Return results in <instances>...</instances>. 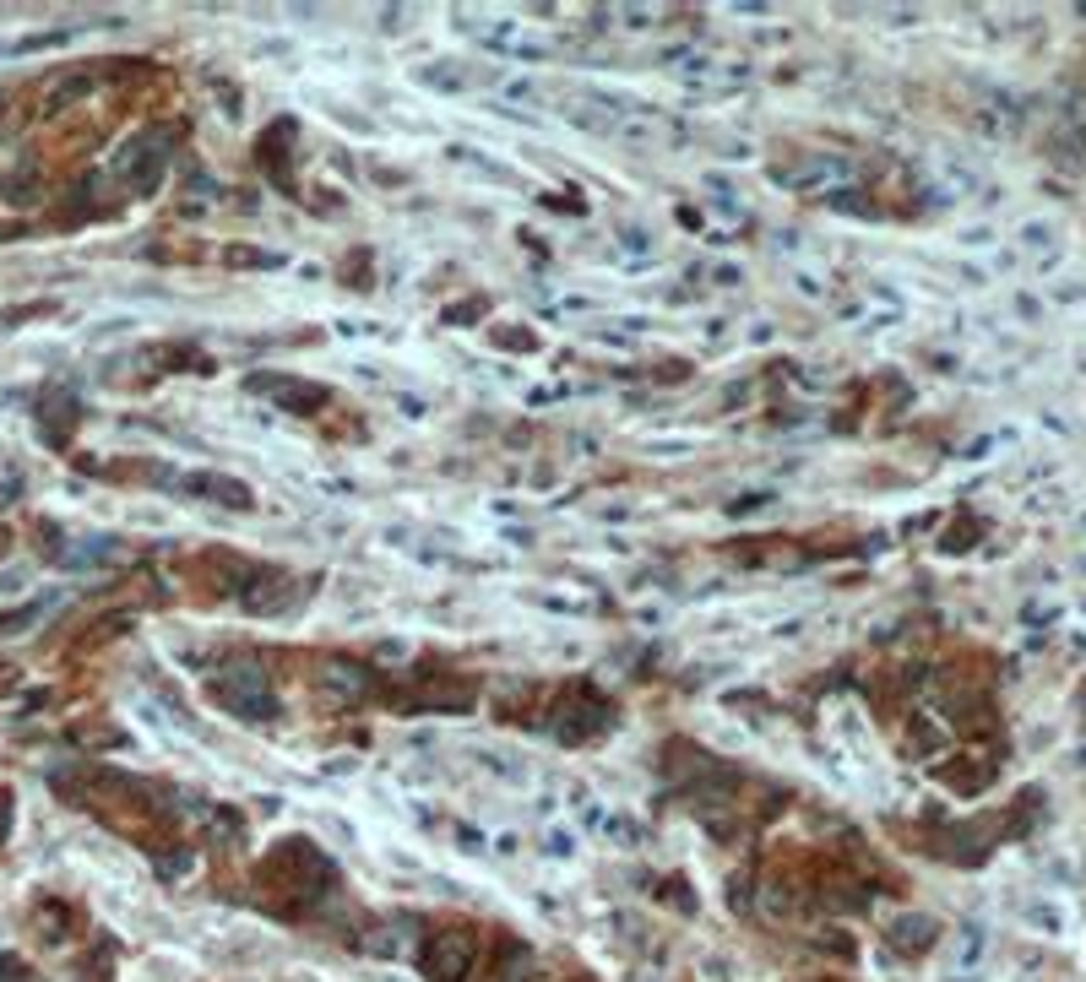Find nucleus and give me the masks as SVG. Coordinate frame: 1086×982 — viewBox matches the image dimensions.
I'll list each match as a JSON object with an SVG mask.
<instances>
[{
    "label": "nucleus",
    "instance_id": "obj_1",
    "mask_svg": "<svg viewBox=\"0 0 1086 982\" xmlns=\"http://www.w3.org/2000/svg\"><path fill=\"white\" fill-rule=\"evenodd\" d=\"M424 966H430V977H435V982H451V977H456V966H468V939H456V933L435 939V945H430V955H424Z\"/></svg>",
    "mask_w": 1086,
    "mask_h": 982
}]
</instances>
